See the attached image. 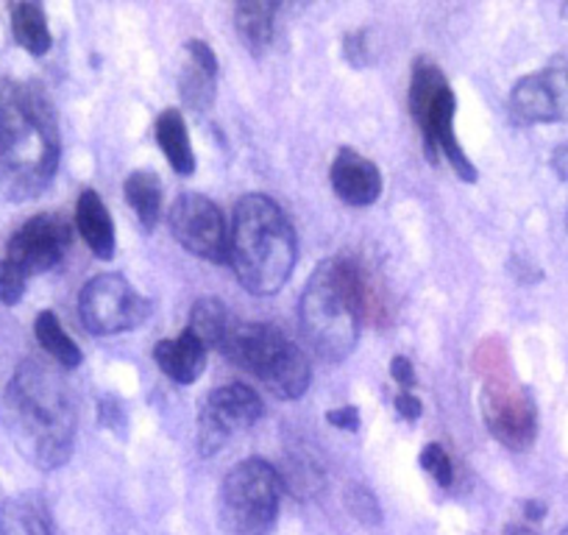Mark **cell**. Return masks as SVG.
<instances>
[{
    "label": "cell",
    "instance_id": "cell-30",
    "mask_svg": "<svg viewBox=\"0 0 568 535\" xmlns=\"http://www.w3.org/2000/svg\"><path fill=\"white\" fill-rule=\"evenodd\" d=\"M326 422L337 430H346V433H357L359 430V411L354 405L335 407V411L326 413Z\"/></svg>",
    "mask_w": 568,
    "mask_h": 535
},
{
    "label": "cell",
    "instance_id": "cell-15",
    "mask_svg": "<svg viewBox=\"0 0 568 535\" xmlns=\"http://www.w3.org/2000/svg\"><path fill=\"white\" fill-rule=\"evenodd\" d=\"M184 53H187V62H184L182 75H179L182 101L193 112H206L212 101H215L217 57L204 40H190L184 46Z\"/></svg>",
    "mask_w": 568,
    "mask_h": 535
},
{
    "label": "cell",
    "instance_id": "cell-7",
    "mask_svg": "<svg viewBox=\"0 0 568 535\" xmlns=\"http://www.w3.org/2000/svg\"><path fill=\"white\" fill-rule=\"evenodd\" d=\"M284 483L276 466L248 457L226 474L217 516L229 535H271L278 518Z\"/></svg>",
    "mask_w": 568,
    "mask_h": 535
},
{
    "label": "cell",
    "instance_id": "cell-5",
    "mask_svg": "<svg viewBox=\"0 0 568 535\" xmlns=\"http://www.w3.org/2000/svg\"><path fill=\"white\" fill-rule=\"evenodd\" d=\"M229 363L254 374L273 396L296 402L310 387V360L291 337L271 324H232L221 343Z\"/></svg>",
    "mask_w": 568,
    "mask_h": 535
},
{
    "label": "cell",
    "instance_id": "cell-8",
    "mask_svg": "<svg viewBox=\"0 0 568 535\" xmlns=\"http://www.w3.org/2000/svg\"><path fill=\"white\" fill-rule=\"evenodd\" d=\"M151 315V302L136 293L125 276L101 274L84 285L79 296V319L95 337L131 332Z\"/></svg>",
    "mask_w": 568,
    "mask_h": 535
},
{
    "label": "cell",
    "instance_id": "cell-11",
    "mask_svg": "<svg viewBox=\"0 0 568 535\" xmlns=\"http://www.w3.org/2000/svg\"><path fill=\"white\" fill-rule=\"evenodd\" d=\"M173 238L179 240L182 249L190 254L201 256L210 262H226L229 256V226L223 221V212L215 201H210L201 193L179 195L176 204L171 206Z\"/></svg>",
    "mask_w": 568,
    "mask_h": 535
},
{
    "label": "cell",
    "instance_id": "cell-21",
    "mask_svg": "<svg viewBox=\"0 0 568 535\" xmlns=\"http://www.w3.org/2000/svg\"><path fill=\"white\" fill-rule=\"evenodd\" d=\"M0 535H57L45 507L31 496H12L0 507Z\"/></svg>",
    "mask_w": 568,
    "mask_h": 535
},
{
    "label": "cell",
    "instance_id": "cell-9",
    "mask_svg": "<svg viewBox=\"0 0 568 535\" xmlns=\"http://www.w3.org/2000/svg\"><path fill=\"white\" fill-rule=\"evenodd\" d=\"M265 413L260 393L243 382H232L206 396L199 416V452L204 457L217 455L229 438L254 427Z\"/></svg>",
    "mask_w": 568,
    "mask_h": 535
},
{
    "label": "cell",
    "instance_id": "cell-26",
    "mask_svg": "<svg viewBox=\"0 0 568 535\" xmlns=\"http://www.w3.org/2000/svg\"><path fill=\"white\" fill-rule=\"evenodd\" d=\"M346 507L359 524H365V527H379V522H382L379 499H376V496L371 494L365 485H348Z\"/></svg>",
    "mask_w": 568,
    "mask_h": 535
},
{
    "label": "cell",
    "instance_id": "cell-1",
    "mask_svg": "<svg viewBox=\"0 0 568 535\" xmlns=\"http://www.w3.org/2000/svg\"><path fill=\"white\" fill-rule=\"evenodd\" d=\"M59 154L62 138L48 92L34 81H0V195L23 204L45 193Z\"/></svg>",
    "mask_w": 568,
    "mask_h": 535
},
{
    "label": "cell",
    "instance_id": "cell-3",
    "mask_svg": "<svg viewBox=\"0 0 568 535\" xmlns=\"http://www.w3.org/2000/svg\"><path fill=\"white\" fill-rule=\"evenodd\" d=\"M374 287L354 260L318 262L298 302V324L310 349L329 363H341L359 341V324L368 313Z\"/></svg>",
    "mask_w": 568,
    "mask_h": 535
},
{
    "label": "cell",
    "instance_id": "cell-35",
    "mask_svg": "<svg viewBox=\"0 0 568 535\" xmlns=\"http://www.w3.org/2000/svg\"><path fill=\"white\" fill-rule=\"evenodd\" d=\"M524 513H527V518L529 522H540V518L546 516V505L544 502H527V505H524Z\"/></svg>",
    "mask_w": 568,
    "mask_h": 535
},
{
    "label": "cell",
    "instance_id": "cell-20",
    "mask_svg": "<svg viewBox=\"0 0 568 535\" xmlns=\"http://www.w3.org/2000/svg\"><path fill=\"white\" fill-rule=\"evenodd\" d=\"M9 12H12V34L18 46L29 51L31 57H45L53 46L45 9L40 3H31V0H20V3L9 7Z\"/></svg>",
    "mask_w": 568,
    "mask_h": 535
},
{
    "label": "cell",
    "instance_id": "cell-34",
    "mask_svg": "<svg viewBox=\"0 0 568 535\" xmlns=\"http://www.w3.org/2000/svg\"><path fill=\"white\" fill-rule=\"evenodd\" d=\"M551 168H555V173L562 182H568V143H562L560 149L551 154Z\"/></svg>",
    "mask_w": 568,
    "mask_h": 535
},
{
    "label": "cell",
    "instance_id": "cell-24",
    "mask_svg": "<svg viewBox=\"0 0 568 535\" xmlns=\"http://www.w3.org/2000/svg\"><path fill=\"white\" fill-rule=\"evenodd\" d=\"M229 326H232V321H229V310L221 299L204 296L193 304V310H190L187 330L193 332L206 349H221Z\"/></svg>",
    "mask_w": 568,
    "mask_h": 535
},
{
    "label": "cell",
    "instance_id": "cell-23",
    "mask_svg": "<svg viewBox=\"0 0 568 535\" xmlns=\"http://www.w3.org/2000/svg\"><path fill=\"white\" fill-rule=\"evenodd\" d=\"M34 335L37 343L42 346V352L51 354L62 369H79L81 365V349L75 346L73 337L64 332V326L59 324L57 313L53 310H42L34 321Z\"/></svg>",
    "mask_w": 568,
    "mask_h": 535
},
{
    "label": "cell",
    "instance_id": "cell-29",
    "mask_svg": "<svg viewBox=\"0 0 568 535\" xmlns=\"http://www.w3.org/2000/svg\"><path fill=\"white\" fill-rule=\"evenodd\" d=\"M343 57L352 68H368L371 62V42L368 31H352V34L343 37Z\"/></svg>",
    "mask_w": 568,
    "mask_h": 535
},
{
    "label": "cell",
    "instance_id": "cell-27",
    "mask_svg": "<svg viewBox=\"0 0 568 535\" xmlns=\"http://www.w3.org/2000/svg\"><path fill=\"white\" fill-rule=\"evenodd\" d=\"M418 463L424 472H429L435 480H438L440 488H449L452 480H455V468H452L449 455H446V450L440 444H426L424 452H420Z\"/></svg>",
    "mask_w": 568,
    "mask_h": 535
},
{
    "label": "cell",
    "instance_id": "cell-37",
    "mask_svg": "<svg viewBox=\"0 0 568 535\" xmlns=\"http://www.w3.org/2000/svg\"><path fill=\"white\" fill-rule=\"evenodd\" d=\"M560 535H568V527H562V529H560Z\"/></svg>",
    "mask_w": 568,
    "mask_h": 535
},
{
    "label": "cell",
    "instance_id": "cell-10",
    "mask_svg": "<svg viewBox=\"0 0 568 535\" xmlns=\"http://www.w3.org/2000/svg\"><path fill=\"white\" fill-rule=\"evenodd\" d=\"M483 418L501 446L529 450L538 435V411L527 387L501 376H490L483 387Z\"/></svg>",
    "mask_w": 568,
    "mask_h": 535
},
{
    "label": "cell",
    "instance_id": "cell-31",
    "mask_svg": "<svg viewBox=\"0 0 568 535\" xmlns=\"http://www.w3.org/2000/svg\"><path fill=\"white\" fill-rule=\"evenodd\" d=\"M390 376L398 382L402 387H413L415 385V369L413 363H409L407 357H402V354H396V357L390 360Z\"/></svg>",
    "mask_w": 568,
    "mask_h": 535
},
{
    "label": "cell",
    "instance_id": "cell-36",
    "mask_svg": "<svg viewBox=\"0 0 568 535\" xmlns=\"http://www.w3.org/2000/svg\"><path fill=\"white\" fill-rule=\"evenodd\" d=\"M562 14H566V18H568V3H562Z\"/></svg>",
    "mask_w": 568,
    "mask_h": 535
},
{
    "label": "cell",
    "instance_id": "cell-38",
    "mask_svg": "<svg viewBox=\"0 0 568 535\" xmlns=\"http://www.w3.org/2000/svg\"><path fill=\"white\" fill-rule=\"evenodd\" d=\"M566 226H568V215H566Z\"/></svg>",
    "mask_w": 568,
    "mask_h": 535
},
{
    "label": "cell",
    "instance_id": "cell-22",
    "mask_svg": "<svg viewBox=\"0 0 568 535\" xmlns=\"http://www.w3.org/2000/svg\"><path fill=\"white\" fill-rule=\"evenodd\" d=\"M123 195L129 201V206L134 210L136 221L145 232L156 226L162 212V182L156 179V173L149 171H134L123 182Z\"/></svg>",
    "mask_w": 568,
    "mask_h": 535
},
{
    "label": "cell",
    "instance_id": "cell-25",
    "mask_svg": "<svg viewBox=\"0 0 568 535\" xmlns=\"http://www.w3.org/2000/svg\"><path fill=\"white\" fill-rule=\"evenodd\" d=\"M278 474H282L284 491H291L298 499H310V496L318 494L321 485H324V472H321V466H313V463L302 461V457L291 461V466H284V472Z\"/></svg>",
    "mask_w": 568,
    "mask_h": 535
},
{
    "label": "cell",
    "instance_id": "cell-14",
    "mask_svg": "<svg viewBox=\"0 0 568 535\" xmlns=\"http://www.w3.org/2000/svg\"><path fill=\"white\" fill-rule=\"evenodd\" d=\"M329 182L337 199L348 206H371L382 195L379 168L354 149L337 151L329 168Z\"/></svg>",
    "mask_w": 568,
    "mask_h": 535
},
{
    "label": "cell",
    "instance_id": "cell-12",
    "mask_svg": "<svg viewBox=\"0 0 568 535\" xmlns=\"http://www.w3.org/2000/svg\"><path fill=\"white\" fill-rule=\"evenodd\" d=\"M70 245V226L53 212H42V215L29 218L18 232L12 234L7 245V256L12 268H18L26 280L37 274H45L51 268H57L64 260Z\"/></svg>",
    "mask_w": 568,
    "mask_h": 535
},
{
    "label": "cell",
    "instance_id": "cell-19",
    "mask_svg": "<svg viewBox=\"0 0 568 535\" xmlns=\"http://www.w3.org/2000/svg\"><path fill=\"white\" fill-rule=\"evenodd\" d=\"M156 143H160L168 165H171L179 176L195 173V154L193 145H190V131L179 109H165V112L156 118Z\"/></svg>",
    "mask_w": 568,
    "mask_h": 535
},
{
    "label": "cell",
    "instance_id": "cell-18",
    "mask_svg": "<svg viewBox=\"0 0 568 535\" xmlns=\"http://www.w3.org/2000/svg\"><path fill=\"white\" fill-rule=\"evenodd\" d=\"M276 12L278 3H271V0H248L234 7V29L254 57H262L271 48Z\"/></svg>",
    "mask_w": 568,
    "mask_h": 535
},
{
    "label": "cell",
    "instance_id": "cell-33",
    "mask_svg": "<svg viewBox=\"0 0 568 535\" xmlns=\"http://www.w3.org/2000/svg\"><path fill=\"white\" fill-rule=\"evenodd\" d=\"M98 418H101L103 427H114V424L123 418V411L114 398H101V405H98Z\"/></svg>",
    "mask_w": 568,
    "mask_h": 535
},
{
    "label": "cell",
    "instance_id": "cell-17",
    "mask_svg": "<svg viewBox=\"0 0 568 535\" xmlns=\"http://www.w3.org/2000/svg\"><path fill=\"white\" fill-rule=\"evenodd\" d=\"M75 226L84 238L87 249L98 256V260L109 262L114 256V223L109 215L106 204L95 190H84L75 204Z\"/></svg>",
    "mask_w": 568,
    "mask_h": 535
},
{
    "label": "cell",
    "instance_id": "cell-16",
    "mask_svg": "<svg viewBox=\"0 0 568 535\" xmlns=\"http://www.w3.org/2000/svg\"><path fill=\"white\" fill-rule=\"evenodd\" d=\"M154 360L162 369V374L171 376L179 385H193L201 380L206 369V346L184 330L176 341H160L154 346Z\"/></svg>",
    "mask_w": 568,
    "mask_h": 535
},
{
    "label": "cell",
    "instance_id": "cell-32",
    "mask_svg": "<svg viewBox=\"0 0 568 535\" xmlns=\"http://www.w3.org/2000/svg\"><path fill=\"white\" fill-rule=\"evenodd\" d=\"M393 405H396L398 416L407 418V422H415V418L420 416V411H424V407H420V402L413 396V393H398V396L393 398Z\"/></svg>",
    "mask_w": 568,
    "mask_h": 535
},
{
    "label": "cell",
    "instance_id": "cell-6",
    "mask_svg": "<svg viewBox=\"0 0 568 535\" xmlns=\"http://www.w3.org/2000/svg\"><path fill=\"white\" fill-rule=\"evenodd\" d=\"M409 112H413L415 125L420 131V140H424L426 160L438 162V154H444L463 182H477V168L471 165V160L466 157L463 145L457 143L455 134L457 98L452 92L446 75L440 73V68L433 59L420 57L413 62Z\"/></svg>",
    "mask_w": 568,
    "mask_h": 535
},
{
    "label": "cell",
    "instance_id": "cell-28",
    "mask_svg": "<svg viewBox=\"0 0 568 535\" xmlns=\"http://www.w3.org/2000/svg\"><path fill=\"white\" fill-rule=\"evenodd\" d=\"M26 282H29V280L20 274L18 268H12L9 262H0V304L14 307V304L23 299Z\"/></svg>",
    "mask_w": 568,
    "mask_h": 535
},
{
    "label": "cell",
    "instance_id": "cell-4",
    "mask_svg": "<svg viewBox=\"0 0 568 535\" xmlns=\"http://www.w3.org/2000/svg\"><path fill=\"white\" fill-rule=\"evenodd\" d=\"M298 245L282 206L262 193H248L234 206L229 256L240 285L254 296H276L296 268Z\"/></svg>",
    "mask_w": 568,
    "mask_h": 535
},
{
    "label": "cell",
    "instance_id": "cell-13",
    "mask_svg": "<svg viewBox=\"0 0 568 535\" xmlns=\"http://www.w3.org/2000/svg\"><path fill=\"white\" fill-rule=\"evenodd\" d=\"M510 114L521 125L568 123V64H549L516 81Z\"/></svg>",
    "mask_w": 568,
    "mask_h": 535
},
{
    "label": "cell",
    "instance_id": "cell-2",
    "mask_svg": "<svg viewBox=\"0 0 568 535\" xmlns=\"http://www.w3.org/2000/svg\"><path fill=\"white\" fill-rule=\"evenodd\" d=\"M3 430L14 450L40 472L70 461L75 446V402L68 382L42 360H23L0 402Z\"/></svg>",
    "mask_w": 568,
    "mask_h": 535
}]
</instances>
